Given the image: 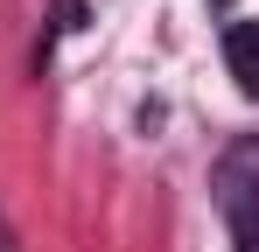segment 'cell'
Wrapping results in <instances>:
<instances>
[{
  "mask_svg": "<svg viewBox=\"0 0 259 252\" xmlns=\"http://www.w3.org/2000/svg\"><path fill=\"white\" fill-rule=\"evenodd\" d=\"M0 252H14V231H7V217H0Z\"/></svg>",
  "mask_w": 259,
  "mask_h": 252,
  "instance_id": "obj_3",
  "label": "cell"
},
{
  "mask_svg": "<svg viewBox=\"0 0 259 252\" xmlns=\"http://www.w3.org/2000/svg\"><path fill=\"white\" fill-rule=\"evenodd\" d=\"M224 63H231L238 91L259 98V21H231V28H224Z\"/></svg>",
  "mask_w": 259,
  "mask_h": 252,
  "instance_id": "obj_2",
  "label": "cell"
},
{
  "mask_svg": "<svg viewBox=\"0 0 259 252\" xmlns=\"http://www.w3.org/2000/svg\"><path fill=\"white\" fill-rule=\"evenodd\" d=\"M210 203L231 231V252H259V133H238L210 168Z\"/></svg>",
  "mask_w": 259,
  "mask_h": 252,
  "instance_id": "obj_1",
  "label": "cell"
}]
</instances>
